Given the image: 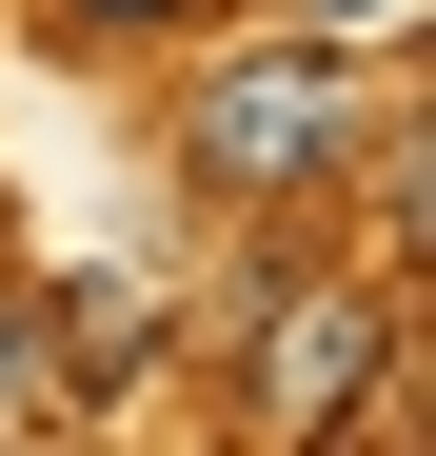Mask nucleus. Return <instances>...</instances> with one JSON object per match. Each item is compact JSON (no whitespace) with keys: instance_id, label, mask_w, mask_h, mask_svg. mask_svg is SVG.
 Returning a JSON list of instances; mask_svg holds the SVG:
<instances>
[{"instance_id":"6","label":"nucleus","mask_w":436,"mask_h":456,"mask_svg":"<svg viewBox=\"0 0 436 456\" xmlns=\"http://www.w3.org/2000/svg\"><path fill=\"white\" fill-rule=\"evenodd\" d=\"M60 20H80V40H179L198 0H60Z\"/></svg>"},{"instance_id":"3","label":"nucleus","mask_w":436,"mask_h":456,"mask_svg":"<svg viewBox=\"0 0 436 456\" xmlns=\"http://www.w3.org/2000/svg\"><path fill=\"white\" fill-rule=\"evenodd\" d=\"M159 278H119V258H60L40 278V357H60V417H80V397H139V377H159Z\"/></svg>"},{"instance_id":"4","label":"nucleus","mask_w":436,"mask_h":456,"mask_svg":"<svg viewBox=\"0 0 436 456\" xmlns=\"http://www.w3.org/2000/svg\"><path fill=\"white\" fill-rule=\"evenodd\" d=\"M60 436V357H40V297L0 278V456H40Z\"/></svg>"},{"instance_id":"1","label":"nucleus","mask_w":436,"mask_h":456,"mask_svg":"<svg viewBox=\"0 0 436 456\" xmlns=\"http://www.w3.org/2000/svg\"><path fill=\"white\" fill-rule=\"evenodd\" d=\"M357 139H377V80H357L337 40H238V60H198V100H179V179L238 199V218H318L357 179Z\"/></svg>"},{"instance_id":"5","label":"nucleus","mask_w":436,"mask_h":456,"mask_svg":"<svg viewBox=\"0 0 436 456\" xmlns=\"http://www.w3.org/2000/svg\"><path fill=\"white\" fill-rule=\"evenodd\" d=\"M416 20H436V0H298V40H337V60H397Z\"/></svg>"},{"instance_id":"2","label":"nucleus","mask_w":436,"mask_h":456,"mask_svg":"<svg viewBox=\"0 0 436 456\" xmlns=\"http://www.w3.org/2000/svg\"><path fill=\"white\" fill-rule=\"evenodd\" d=\"M238 377H258V436H278V456H318L337 417H377V397H397V278H318V258H298V278L238 318Z\"/></svg>"}]
</instances>
